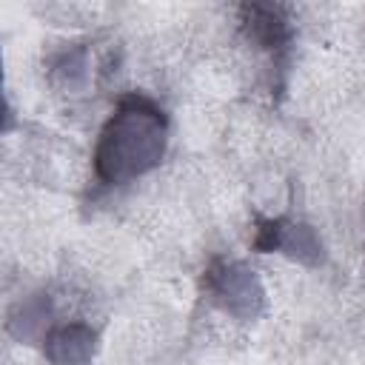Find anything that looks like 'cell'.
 <instances>
[{"label": "cell", "instance_id": "6da1fadb", "mask_svg": "<svg viewBox=\"0 0 365 365\" xmlns=\"http://www.w3.org/2000/svg\"><path fill=\"white\" fill-rule=\"evenodd\" d=\"M168 143V117L145 94H128L106 120L94 145V177L125 185L160 165Z\"/></svg>", "mask_w": 365, "mask_h": 365}, {"label": "cell", "instance_id": "7a4b0ae2", "mask_svg": "<svg viewBox=\"0 0 365 365\" xmlns=\"http://www.w3.org/2000/svg\"><path fill=\"white\" fill-rule=\"evenodd\" d=\"M205 297L234 319H257L265 305V291L257 274L237 259H211L202 271Z\"/></svg>", "mask_w": 365, "mask_h": 365}, {"label": "cell", "instance_id": "3957f363", "mask_svg": "<svg viewBox=\"0 0 365 365\" xmlns=\"http://www.w3.org/2000/svg\"><path fill=\"white\" fill-rule=\"evenodd\" d=\"M254 248L262 251V254L279 251V254H288L291 259H299L305 265H319L322 262V242L314 234V228L305 225V222H294L288 217L257 220Z\"/></svg>", "mask_w": 365, "mask_h": 365}, {"label": "cell", "instance_id": "277c9868", "mask_svg": "<svg viewBox=\"0 0 365 365\" xmlns=\"http://www.w3.org/2000/svg\"><path fill=\"white\" fill-rule=\"evenodd\" d=\"M240 23L242 31L248 34V40L268 51L274 60H279L282 54H288L294 29L288 20V9L285 6H274V3H245L240 6Z\"/></svg>", "mask_w": 365, "mask_h": 365}, {"label": "cell", "instance_id": "5b68a950", "mask_svg": "<svg viewBox=\"0 0 365 365\" xmlns=\"http://www.w3.org/2000/svg\"><path fill=\"white\" fill-rule=\"evenodd\" d=\"M43 354L51 365H91L97 356V331L86 322H66L46 331Z\"/></svg>", "mask_w": 365, "mask_h": 365}, {"label": "cell", "instance_id": "8992f818", "mask_svg": "<svg viewBox=\"0 0 365 365\" xmlns=\"http://www.w3.org/2000/svg\"><path fill=\"white\" fill-rule=\"evenodd\" d=\"M6 120V100H3V60H0V128Z\"/></svg>", "mask_w": 365, "mask_h": 365}]
</instances>
